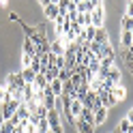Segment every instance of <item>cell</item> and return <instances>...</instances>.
I'll list each match as a JSON object with an SVG mask.
<instances>
[{"label": "cell", "mask_w": 133, "mask_h": 133, "mask_svg": "<svg viewBox=\"0 0 133 133\" xmlns=\"http://www.w3.org/2000/svg\"><path fill=\"white\" fill-rule=\"evenodd\" d=\"M90 19H92V26H95V28H103V26H105V2L92 9Z\"/></svg>", "instance_id": "1"}, {"label": "cell", "mask_w": 133, "mask_h": 133, "mask_svg": "<svg viewBox=\"0 0 133 133\" xmlns=\"http://www.w3.org/2000/svg\"><path fill=\"white\" fill-rule=\"evenodd\" d=\"M17 107H19V103H15L13 99H11L9 103H2V122H4V120H11L13 114L17 112Z\"/></svg>", "instance_id": "2"}, {"label": "cell", "mask_w": 133, "mask_h": 133, "mask_svg": "<svg viewBox=\"0 0 133 133\" xmlns=\"http://www.w3.org/2000/svg\"><path fill=\"white\" fill-rule=\"evenodd\" d=\"M6 86H11V88H17V90H24L26 82H24L22 73H11V75L6 77Z\"/></svg>", "instance_id": "3"}, {"label": "cell", "mask_w": 133, "mask_h": 133, "mask_svg": "<svg viewBox=\"0 0 133 133\" xmlns=\"http://www.w3.org/2000/svg\"><path fill=\"white\" fill-rule=\"evenodd\" d=\"M97 97H99V105H101V107H107V110H110V107H114L116 103H118V101H116V99H114L110 92H105V90L97 92Z\"/></svg>", "instance_id": "4"}, {"label": "cell", "mask_w": 133, "mask_h": 133, "mask_svg": "<svg viewBox=\"0 0 133 133\" xmlns=\"http://www.w3.org/2000/svg\"><path fill=\"white\" fill-rule=\"evenodd\" d=\"M35 52H37V47H35V43L30 41V37H24V41H22V54L35 56Z\"/></svg>", "instance_id": "5"}, {"label": "cell", "mask_w": 133, "mask_h": 133, "mask_svg": "<svg viewBox=\"0 0 133 133\" xmlns=\"http://www.w3.org/2000/svg\"><path fill=\"white\" fill-rule=\"evenodd\" d=\"M105 79H112L116 86H122V73L116 69V66H112V69L107 71V77H105Z\"/></svg>", "instance_id": "6"}, {"label": "cell", "mask_w": 133, "mask_h": 133, "mask_svg": "<svg viewBox=\"0 0 133 133\" xmlns=\"http://www.w3.org/2000/svg\"><path fill=\"white\" fill-rule=\"evenodd\" d=\"M77 118L95 127V112H92V110H88V107H82V112H79V116H77Z\"/></svg>", "instance_id": "7"}, {"label": "cell", "mask_w": 133, "mask_h": 133, "mask_svg": "<svg viewBox=\"0 0 133 133\" xmlns=\"http://www.w3.org/2000/svg\"><path fill=\"white\" fill-rule=\"evenodd\" d=\"M43 13H45V17L47 19H56L58 17V13H60V9H58V4H52V2H49L47 6H43Z\"/></svg>", "instance_id": "8"}, {"label": "cell", "mask_w": 133, "mask_h": 133, "mask_svg": "<svg viewBox=\"0 0 133 133\" xmlns=\"http://www.w3.org/2000/svg\"><path fill=\"white\" fill-rule=\"evenodd\" d=\"M120 45H122L124 52H127V49L133 45V37H131V32H129V30H122V32H120Z\"/></svg>", "instance_id": "9"}, {"label": "cell", "mask_w": 133, "mask_h": 133, "mask_svg": "<svg viewBox=\"0 0 133 133\" xmlns=\"http://www.w3.org/2000/svg\"><path fill=\"white\" fill-rule=\"evenodd\" d=\"M97 58H99V60H103V58H112V60H114V58H116V52L112 49V45L107 43V45H103V47H101V52L97 54Z\"/></svg>", "instance_id": "10"}, {"label": "cell", "mask_w": 133, "mask_h": 133, "mask_svg": "<svg viewBox=\"0 0 133 133\" xmlns=\"http://www.w3.org/2000/svg\"><path fill=\"white\" fill-rule=\"evenodd\" d=\"M95 43H99V45H107V43H110L105 28H97V32H95Z\"/></svg>", "instance_id": "11"}, {"label": "cell", "mask_w": 133, "mask_h": 133, "mask_svg": "<svg viewBox=\"0 0 133 133\" xmlns=\"http://www.w3.org/2000/svg\"><path fill=\"white\" fill-rule=\"evenodd\" d=\"M49 52H52L54 56H64V45L60 39H56L54 43H49Z\"/></svg>", "instance_id": "12"}, {"label": "cell", "mask_w": 133, "mask_h": 133, "mask_svg": "<svg viewBox=\"0 0 133 133\" xmlns=\"http://www.w3.org/2000/svg\"><path fill=\"white\" fill-rule=\"evenodd\" d=\"M92 112H95V127H97V124H101V122H105L107 107H97V110H92Z\"/></svg>", "instance_id": "13"}, {"label": "cell", "mask_w": 133, "mask_h": 133, "mask_svg": "<svg viewBox=\"0 0 133 133\" xmlns=\"http://www.w3.org/2000/svg\"><path fill=\"white\" fill-rule=\"evenodd\" d=\"M19 73H22V77H24V82H26V84H30V86L35 84V77H37V73L32 71L30 66H26V69H22Z\"/></svg>", "instance_id": "14"}, {"label": "cell", "mask_w": 133, "mask_h": 133, "mask_svg": "<svg viewBox=\"0 0 133 133\" xmlns=\"http://www.w3.org/2000/svg\"><path fill=\"white\" fill-rule=\"evenodd\" d=\"M110 95L116 99V101H124V97H127V90H124V86H114Z\"/></svg>", "instance_id": "15"}, {"label": "cell", "mask_w": 133, "mask_h": 133, "mask_svg": "<svg viewBox=\"0 0 133 133\" xmlns=\"http://www.w3.org/2000/svg\"><path fill=\"white\" fill-rule=\"evenodd\" d=\"M75 127H77V131L79 133H92L95 131V127H92V124H88V122H84V120H75Z\"/></svg>", "instance_id": "16"}, {"label": "cell", "mask_w": 133, "mask_h": 133, "mask_svg": "<svg viewBox=\"0 0 133 133\" xmlns=\"http://www.w3.org/2000/svg\"><path fill=\"white\" fill-rule=\"evenodd\" d=\"M92 2H90V0H84V2H79L77 4V13H92Z\"/></svg>", "instance_id": "17"}, {"label": "cell", "mask_w": 133, "mask_h": 133, "mask_svg": "<svg viewBox=\"0 0 133 133\" xmlns=\"http://www.w3.org/2000/svg\"><path fill=\"white\" fill-rule=\"evenodd\" d=\"M49 88H52V92H54V97H56V99L62 95V82H60V79H54L52 84H49Z\"/></svg>", "instance_id": "18"}, {"label": "cell", "mask_w": 133, "mask_h": 133, "mask_svg": "<svg viewBox=\"0 0 133 133\" xmlns=\"http://www.w3.org/2000/svg\"><path fill=\"white\" fill-rule=\"evenodd\" d=\"M35 88H39V90H43L45 86H47V79H45V75L43 73H37V77H35V84H32Z\"/></svg>", "instance_id": "19"}, {"label": "cell", "mask_w": 133, "mask_h": 133, "mask_svg": "<svg viewBox=\"0 0 133 133\" xmlns=\"http://www.w3.org/2000/svg\"><path fill=\"white\" fill-rule=\"evenodd\" d=\"M9 101H11V95L6 90V82H4V84H0V103H9Z\"/></svg>", "instance_id": "20"}, {"label": "cell", "mask_w": 133, "mask_h": 133, "mask_svg": "<svg viewBox=\"0 0 133 133\" xmlns=\"http://www.w3.org/2000/svg\"><path fill=\"white\" fill-rule=\"evenodd\" d=\"M95 32H97V28H95V26H86V28H84V39H86V43L95 41Z\"/></svg>", "instance_id": "21"}, {"label": "cell", "mask_w": 133, "mask_h": 133, "mask_svg": "<svg viewBox=\"0 0 133 133\" xmlns=\"http://www.w3.org/2000/svg\"><path fill=\"white\" fill-rule=\"evenodd\" d=\"M86 69H88V73H92V75L97 77V73H99V69H101V62H99V58H95V60L90 62V64L86 66Z\"/></svg>", "instance_id": "22"}, {"label": "cell", "mask_w": 133, "mask_h": 133, "mask_svg": "<svg viewBox=\"0 0 133 133\" xmlns=\"http://www.w3.org/2000/svg\"><path fill=\"white\" fill-rule=\"evenodd\" d=\"M116 129H118L120 133H129V129H131V122L127 120V116H124V118L118 122V127H116Z\"/></svg>", "instance_id": "23"}, {"label": "cell", "mask_w": 133, "mask_h": 133, "mask_svg": "<svg viewBox=\"0 0 133 133\" xmlns=\"http://www.w3.org/2000/svg\"><path fill=\"white\" fill-rule=\"evenodd\" d=\"M120 28H122V30H131V28H133V17H127V15H122V19H120Z\"/></svg>", "instance_id": "24"}, {"label": "cell", "mask_w": 133, "mask_h": 133, "mask_svg": "<svg viewBox=\"0 0 133 133\" xmlns=\"http://www.w3.org/2000/svg\"><path fill=\"white\" fill-rule=\"evenodd\" d=\"M47 131H49L47 120H45V118H39V122H37V133H47Z\"/></svg>", "instance_id": "25"}, {"label": "cell", "mask_w": 133, "mask_h": 133, "mask_svg": "<svg viewBox=\"0 0 133 133\" xmlns=\"http://www.w3.org/2000/svg\"><path fill=\"white\" fill-rule=\"evenodd\" d=\"M13 129H15V124L11 120H4L2 127H0V133H13Z\"/></svg>", "instance_id": "26"}, {"label": "cell", "mask_w": 133, "mask_h": 133, "mask_svg": "<svg viewBox=\"0 0 133 133\" xmlns=\"http://www.w3.org/2000/svg\"><path fill=\"white\" fill-rule=\"evenodd\" d=\"M30 69L35 73H41V62H39V56H32V62H30Z\"/></svg>", "instance_id": "27"}, {"label": "cell", "mask_w": 133, "mask_h": 133, "mask_svg": "<svg viewBox=\"0 0 133 133\" xmlns=\"http://www.w3.org/2000/svg\"><path fill=\"white\" fill-rule=\"evenodd\" d=\"M69 77H71V71H69V69H60L58 79H60V82H69Z\"/></svg>", "instance_id": "28"}, {"label": "cell", "mask_w": 133, "mask_h": 133, "mask_svg": "<svg viewBox=\"0 0 133 133\" xmlns=\"http://www.w3.org/2000/svg\"><path fill=\"white\" fill-rule=\"evenodd\" d=\"M37 116H39V118H45V116H47V110H45V105L43 103H39L37 105V112H35Z\"/></svg>", "instance_id": "29"}, {"label": "cell", "mask_w": 133, "mask_h": 133, "mask_svg": "<svg viewBox=\"0 0 133 133\" xmlns=\"http://www.w3.org/2000/svg\"><path fill=\"white\" fill-rule=\"evenodd\" d=\"M30 62H32V56H26V54H22V69L30 66Z\"/></svg>", "instance_id": "30"}, {"label": "cell", "mask_w": 133, "mask_h": 133, "mask_svg": "<svg viewBox=\"0 0 133 133\" xmlns=\"http://www.w3.org/2000/svg\"><path fill=\"white\" fill-rule=\"evenodd\" d=\"M54 66H58V69H64V56H56Z\"/></svg>", "instance_id": "31"}, {"label": "cell", "mask_w": 133, "mask_h": 133, "mask_svg": "<svg viewBox=\"0 0 133 133\" xmlns=\"http://www.w3.org/2000/svg\"><path fill=\"white\" fill-rule=\"evenodd\" d=\"M124 15H127V17H133V2H131V0L127 2V11H124Z\"/></svg>", "instance_id": "32"}, {"label": "cell", "mask_w": 133, "mask_h": 133, "mask_svg": "<svg viewBox=\"0 0 133 133\" xmlns=\"http://www.w3.org/2000/svg\"><path fill=\"white\" fill-rule=\"evenodd\" d=\"M127 120L133 124V110H131V112H127Z\"/></svg>", "instance_id": "33"}, {"label": "cell", "mask_w": 133, "mask_h": 133, "mask_svg": "<svg viewBox=\"0 0 133 133\" xmlns=\"http://www.w3.org/2000/svg\"><path fill=\"white\" fill-rule=\"evenodd\" d=\"M49 2H52V0H39V4H41V6H47Z\"/></svg>", "instance_id": "34"}, {"label": "cell", "mask_w": 133, "mask_h": 133, "mask_svg": "<svg viewBox=\"0 0 133 133\" xmlns=\"http://www.w3.org/2000/svg\"><path fill=\"white\" fill-rule=\"evenodd\" d=\"M71 2H73V4H79V2H84V0H71Z\"/></svg>", "instance_id": "35"}, {"label": "cell", "mask_w": 133, "mask_h": 133, "mask_svg": "<svg viewBox=\"0 0 133 133\" xmlns=\"http://www.w3.org/2000/svg\"><path fill=\"white\" fill-rule=\"evenodd\" d=\"M58 2H60V0H52V4H58Z\"/></svg>", "instance_id": "36"}, {"label": "cell", "mask_w": 133, "mask_h": 133, "mask_svg": "<svg viewBox=\"0 0 133 133\" xmlns=\"http://www.w3.org/2000/svg\"><path fill=\"white\" fill-rule=\"evenodd\" d=\"M129 69H131V73H133V62H131V64H129Z\"/></svg>", "instance_id": "37"}, {"label": "cell", "mask_w": 133, "mask_h": 133, "mask_svg": "<svg viewBox=\"0 0 133 133\" xmlns=\"http://www.w3.org/2000/svg\"><path fill=\"white\" fill-rule=\"evenodd\" d=\"M47 133H52V131H47Z\"/></svg>", "instance_id": "38"}, {"label": "cell", "mask_w": 133, "mask_h": 133, "mask_svg": "<svg viewBox=\"0 0 133 133\" xmlns=\"http://www.w3.org/2000/svg\"><path fill=\"white\" fill-rule=\"evenodd\" d=\"M131 2H133V0H131Z\"/></svg>", "instance_id": "39"}]
</instances>
